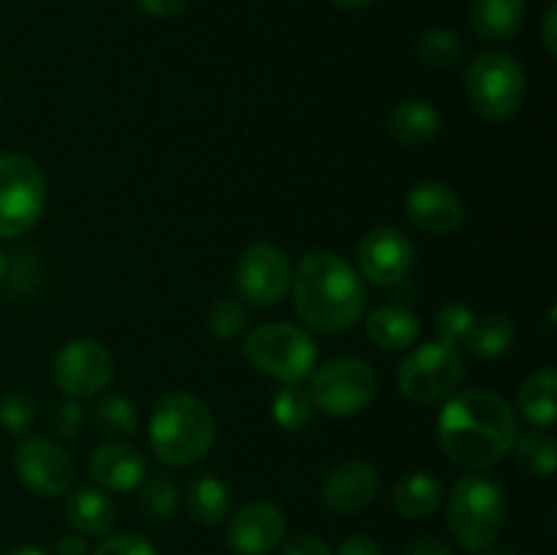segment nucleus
<instances>
[{
	"instance_id": "nucleus-36",
	"label": "nucleus",
	"mask_w": 557,
	"mask_h": 555,
	"mask_svg": "<svg viewBox=\"0 0 557 555\" xmlns=\"http://www.w3.org/2000/svg\"><path fill=\"white\" fill-rule=\"evenodd\" d=\"M281 555H332V550L319 536H308L305 533V536H294L292 542H286Z\"/></svg>"
},
{
	"instance_id": "nucleus-34",
	"label": "nucleus",
	"mask_w": 557,
	"mask_h": 555,
	"mask_svg": "<svg viewBox=\"0 0 557 555\" xmlns=\"http://www.w3.org/2000/svg\"><path fill=\"white\" fill-rule=\"evenodd\" d=\"M82 422H85V414H82L79 403L74 400L54 403L47 414L49 430H52L54 435H60V439H74L82 430Z\"/></svg>"
},
{
	"instance_id": "nucleus-45",
	"label": "nucleus",
	"mask_w": 557,
	"mask_h": 555,
	"mask_svg": "<svg viewBox=\"0 0 557 555\" xmlns=\"http://www.w3.org/2000/svg\"><path fill=\"white\" fill-rule=\"evenodd\" d=\"M3 278H5V256L3 250H0V283H3Z\"/></svg>"
},
{
	"instance_id": "nucleus-38",
	"label": "nucleus",
	"mask_w": 557,
	"mask_h": 555,
	"mask_svg": "<svg viewBox=\"0 0 557 555\" xmlns=\"http://www.w3.org/2000/svg\"><path fill=\"white\" fill-rule=\"evenodd\" d=\"M337 555H386L375 539L370 536H351L341 544Z\"/></svg>"
},
{
	"instance_id": "nucleus-25",
	"label": "nucleus",
	"mask_w": 557,
	"mask_h": 555,
	"mask_svg": "<svg viewBox=\"0 0 557 555\" xmlns=\"http://www.w3.org/2000/svg\"><path fill=\"white\" fill-rule=\"evenodd\" d=\"M90 424L107 439L123 441L139 428V411H136L134 400H128V397L107 395L90 408Z\"/></svg>"
},
{
	"instance_id": "nucleus-28",
	"label": "nucleus",
	"mask_w": 557,
	"mask_h": 555,
	"mask_svg": "<svg viewBox=\"0 0 557 555\" xmlns=\"http://www.w3.org/2000/svg\"><path fill=\"white\" fill-rule=\"evenodd\" d=\"M313 397L299 384L281 386L272 397V419L288 433H299V430L308 428L313 422Z\"/></svg>"
},
{
	"instance_id": "nucleus-44",
	"label": "nucleus",
	"mask_w": 557,
	"mask_h": 555,
	"mask_svg": "<svg viewBox=\"0 0 557 555\" xmlns=\"http://www.w3.org/2000/svg\"><path fill=\"white\" fill-rule=\"evenodd\" d=\"M479 555H517V553H511V550H482Z\"/></svg>"
},
{
	"instance_id": "nucleus-29",
	"label": "nucleus",
	"mask_w": 557,
	"mask_h": 555,
	"mask_svg": "<svg viewBox=\"0 0 557 555\" xmlns=\"http://www.w3.org/2000/svg\"><path fill=\"white\" fill-rule=\"evenodd\" d=\"M417 58L428 69H451V65L466 58V47H462V38L455 30L433 27L417 41Z\"/></svg>"
},
{
	"instance_id": "nucleus-24",
	"label": "nucleus",
	"mask_w": 557,
	"mask_h": 555,
	"mask_svg": "<svg viewBox=\"0 0 557 555\" xmlns=\"http://www.w3.org/2000/svg\"><path fill=\"white\" fill-rule=\"evenodd\" d=\"M392 498H395L397 511H400L403 517L419 520V517H428L438 509L441 498H444V484H441L433 473L413 471L395 484Z\"/></svg>"
},
{
	"instance_id": "nucleus-22",
	"label": "nucleus",
	"mask_w": 557,
	"mask_h": 555,
	"mask_svg": "<svg viewBox=\"0 0 557 555\" xmlns=\"http://www.w3.org/2000/svg\"><path fill=\"white\" fill-rule=\"evenodd\" d=\"M520 411L533 428H549L557 419V373L553 368H539L522 381Z\"/></svg>"
},
{
	"instance_id": "nucleus-26",
	"label": "nucleus",
	"mask_w": 557,
	"mask_h": 555,
	"mask_svg": "<svg viewBox=\"0 0 557 555\" xmlns=\"http://www.w3.org/2000/svg\"><path fill=\"white\" fill-rule=\"evenodd\" d=\"M515 457L520 462V468L531 477H553L555 462H557V449L555 439L547 428H533L528 433H517L515 439Z\"/></svg>"
},
{
	"instance_id": "nucleus-6",
	"label": "nucleus",
	"mask_w": 557,
	"mask_h": 555,
	"mask_svg": "<svg viewBox=\"0 0 557 555\" xmlns=\"http://www.w3.org/2000/svg\"><path fill=\"white\" fill-rule=\"evenodd\" d=\"M245 357L261 373L283 384H299L313 373L319 348L313 337L299 326L261 324L245 337Z\"/></svg>"
},
{
	"instance_id": "nucleus-20",
	"label": "nucleus",
	"mask_w": 557,
	"mask_h": 555,
	"mask_svg": "<svg viewBox=\"0 0 557 555\" xmlns=\"http://www.w3.org/2000/svg\"><path fill=\"white\" fill-rule=\"evenodd\" d=\"M525 22V0H473L471 27L484 41H509Z\"/></svg>"
},
{
	"instance_id": "nucleus-7",
	"label": "nucleus",
	"mask_w": 557,
	"mask_h": 555,
	"mask_svg": "<svg viewBox=\"0 0 557 555\" xmlns=\"http://www.w3.org/2000/svg\"><path fill=\"white\" fill-rule=\"evenodd\" d=\"M47 205V180L36 161L20 152L0 156V237L30 232Z\"/></svg>"
},
{
	"instance_id": "nucleus-5",
	"label": "nucleus",
	"mask_w": 557,
	"mask_h": 555,
	"mask_svg": "<svg viewBox=\"0 0 557 555\" xmlns=\"http://www.w3.org/2000/svg\"><path fill=\"white\" fill-rule=\"evenodd\" d=\"M525 71L509 52H482L466 69V98L482 118H515L525 103Z\"/></svg>"
},
{
	"instance_id": "nucleus-30",
	"label": "nucleus",
	"mask_w": 557,
	"mask_h": 555,
	"mask_svg": "<svg viewBox=\"0 0 557 555\" xmlns=\"http://www.w3.org/2000/svg\"><path fill=\"white\" fill-rule=\"evenodd\" d=\"M136 490H139V509L152 520H163L177 511L180 490L169 473H150Z\"/></svg>"
},
{
	"instance_id": "nucleus-12",
	"label": "nucleus",
	"mask_w": 557,
	"mask_h": 555,
	"mask_svg": "<svg viewBox=\"0 0 557 555\" xmlns=\"http://www.w3.org/2000/svg\"><path fill=\"white\" fill-rule=\"evenodd\" d=\"M14 466L25 488L33 493L47 495H65L74 488L76 468L69 452L49 439H25L14 455Z\"/></svg>"
},
{
	"instance_id": "nucleus-43",
	"label": "nucleus",
	"mask_w": 557,
	"mask_h": 555,
	"mask_svg": "<svg viewBox=\"0 0 557 555\" xmlns=\"http://www.w3.org/2000/svg\"><path fill=\"white\" fill-rule=\"evenodd\" d=\"M5 555H47V553H44L41 547H33V544H22V547L9 550V553H5Z\"/></svg>"
},
{
	"instance_id": "nucleus-40",
	"label": "nucleus",
	"mask_w": 557,
	"mask_h": 555,
	"mask_svg": "<svg viewBox=\"0 0 557 555\" xmlns=\"http://www.w3.org/2000/svg\"><path fill=\"white\" fill-rule=\"evenodd\" d=\"M555 20H557V5L549 3L547 5V14H544L542 22V36H544V47H547L549 58L557 54V36H555Z\"/></svg>"
},
{
	"instance_id": "nucleus-17",
	"label": "nucleus",
	"mask_w": 557,
	"mask_h": 555,
	"mask_svg": "<svg viewBox=\"0 0 557 555\" xmlns=\"http://www.w3.org/2000/svg\"><path fill=\"white\" fill-rule=\"evenodd\" d=\"M90 473L101 488L114 490V493H131L147 477V460L136 446L109 441L92 452Z\"/></svg>"
},
{
	"instance_id": "nucleus-37",
	"label": "nucleus",
	"mask_w": 557,
	"mask_h": 555,
	"mask_svg": "<svg viewBox=\"0 0 557 555\" xmlns=\"http://www.w3.org/2000/svg\"><path fill=\"white\" fill-rule=\"evenodd\" d=\"M403 555H455L449 544L438 536H422L403 550Z\"/></svg>"
},
{
	"instance_id": "nucleus-32",
	"label": "nucleus",
	"mask_w": 557,
	"mask_h": 555,
	"mask_svg": "<svg viewBox=\"0 0 557 555\" xmlns=\"http://www.w3.org/2000/svg\"><path fill=\"white\" fill-rule=\"evenodd\" d=\"M473 324H476V316L471 308H466L462 303H446L444 308L435 316V332H438V341L446 346H466L468 337H471Z\"/></svg>"
},
{
	"instance_id": "nucleus-35",
	"label": "nucleus",
	"mask_w": 557,
	"mask_h": 555,
	"mask_svg": "<svg viewBox=\"0 0 557 555\" xmlns=\"http://www.w3.org/2000/svg\"><path fill=\"white\" fill-rule=\"evenodd\" d=\"M92 555H158V550L139 533H117L98 544Z\"/></svg>"
},
{
	"instance_id": "nucleus-19",
	"label": "nucleus",
	"mask_w": 557,
	"mask_h": 555,
	"mask_svg": "<svg viewBox=\"0 0 557 555\" xmlns=\"http://www.w3.org/2000/svg\"><path fill=\"white\" fill-rule=\"evenodd\" d=\"M65 520L76 533L101 536L114 528L117 509H114L112 498L103 495L101 490L76 488L69 490V498H65Z\"/></svg>"
},
{
	"instance_id": "nucleus-31",
	"label": "nucleus",
	"mask_w": 557,
	"mask_h": 555,
	"mask_svg": "<svg viewBox=\"0 0 557 555\" xmlns=\"http://www.w3.org/2000/svg\"><path fill=\"white\" fill-rule=\"evenodd\" d=\"M207 330L218 337V341H232L248 330V310L239 299L221 297L212 303L210 313H207Z\"/></svg>"
},
{
	"instance_id": "nucleus-39",
	"label": "nucleus",
	"mask_w": 557,
	"mask_h": 555,
	"mask_svg": "<svg viewBox=\"0 0 557 555\" xmlns=\"http://www.w3.org/2000/svg\"><path fill=\"white\" fill-rule=\"evenodd\" d=\"M136 3L150 16H174L188 5V0H136Z\"/></svg>"
},
{
	"instance_id": "nucleus-33",
	"label": "nucleus",
	"mask_w": 557,
	"mask_h": 555,
	"mask_svg": "<svg viewBox=\"0 0 557 555\" xmlns=\"http://www.w3.org/2000/svg\"><path fill=\"white\" fill-rule=\"evenodd\" d=\"M33 417H36V403L25 392H9L0 397V424L11 435H22L30 430Z\"/></svg>"
},
{
	"instance_id": "nucleus-3",
	"label": "nucleus",
	"mask_w": 557,
	"mask_h": 555,
	"mask_svg": "<svg viewBox=\"0 0 557 555\" xmlns=\"http://www.w3.org/2000/svg\"><path fill=\"white\" fill-rule=\"evenodd\" d=\"M215 444V417L201 397L172 392L150 417V449L169 466H194Z\"/></svg>"
},
{
	"instance_id": "nucleus-15",
	"label": "nucleus",
	"mask_w": 557,
	"mask_h": 555,
	"mask_svg": "<svg viewBox=\"0 0 557 555\" xmlns=\"http://www.w3.org/2000/svg\"><path fill=\"white\" fill-rule=\"evenodd\" d=\"M286 536V517L275 504L253 501L232 517L226 542L237 555H270Z\"/></svg>"
},
{
	"instance_id": "nucleus-23",
	"label": "nucleus",
	"mask_w": 557,
	"mask_h": 555,
	"mask_svg": "<svg viewBox=\"0 0 557 555\" xmlns=\"http://www.w3.org/2000/svg\"><path fill=\"white\" fill-rule=\"evenodd\" d=\"M185 506H188V515L194 522L207 528L218 526L228 515V509H232V490H228L223 479L205 473V477H196L188 484Z\"/></svg>"
},
{
	"instance_id": "nucleus-14",
	"label": "nucleus",
	"mask_w": 557,
	"mask_h": 555,
	"mask_svg": "<svg viewBox=\"0 0 557 555\" xmlns=\"http://www.w3.org/2000/svg\"><path fill=\"white\" fill-rule=\"evenodd\" d=\"M406 212L428 234H451L466 221V207L455 188L441 180H422L406 196Z\"/></svg>"
},
{
	"instance_id": "nucleus-13",
	"label": "nucleus",
	"mask_w": 557,
	"mask_h": 555,
	"mask_svg": "<svg viewBox=\"0 0 557 555\" xmlns=\"http://www.w3.org/2000/svg\"><path fill=\"white\" fill-rule=\"evenodd\" d=\"M359 272L370 283L395 286L408 278L413 267V245L400 229L375 226L357 245Z\"/></svg>"
},
{
	"instance_id": "nucleus-4",
	"label": "nucleus",
	"mask_w": 557,
	"mask_h": 555,
	"mask_svg": "<svg viewBox=\"0 0 557 555\" xmlns=\"http://www.w3.org/2000/svg\"><path fill=\"white\" fill-rule=\"evenodd\" d=\"M506 495L498 482L479 473L457 479L449 495V509H446V522H449L451 536L457 544L471 553L490 550L506 526Z\"/></svg>"
},
{
	"instance_id": "nucleus-27",
	"label": "nucleus",
	"mask_w": 557,
	"mask_h": 555,
	"mask_svg": "<svg viewBox=\"0 0 557 555\" xmlns=\"http://www.w3.org/2000/svg\"><path fill=\"white\" fill-rule=\"evenodd\" d=\"M517 326L506 313H487L484 319H476L471 337L466 346L479 357H504L515 346Z\"/></svg>"
},
{
	"instance_id": "nucleus-1",
	"label": "nucleus",
	"mask_w": 557,
	"mask_h": 555,
	"mask_svg": "<svg viewBox=\"0 0 557 555\" xmlns=\"http://www.w3.org/2000/svg\"><path fill=\"white\" fill-rule=\"evenodd\" d=\"M517 433L515 408L487 390L455 392L438 414L441 449L468 471H484L504 460Z\"/></svg>"
},
{
	"instance_id": "nucleus-8",
	"label": "nucleus",
	"mask_w": 557,
	"mask_h": 555,
	"mask_svg": "<svg viewBox=\"0 0 557 555\" xmlns=\"http://www.w3.org/2000/svg\"><path fill=\"white\" fill-rule=\"evenodd\" d=\"M379 390V375L370 362L357 357H335L310 373V397L330 417H354Z\"/></svg>"
},
{
	"instance_id": "nucleus-9",
	"label": "nucleus",
	"mask_w": 557,
	"mask_h": 555,
	"mask_svg": "<svg viewBox=\"0 0 557 555\" xmlns=\"http://www.w3.org/2000/svg\"><path fill=\"white\" fill-rule=\"evenodd\" d=\"M466 365L455 346L433 341L413 348L397 370V384L413 403H438L455 395L460 386Z\"/></svg>"
},
{
	"instance_id": "nucleus-41",
	"label": "nucleus",
	"mask_w": 557,
	"mask_h": 555,
	"mask_svg": "<svg viewBox=\"0 0 557 555\" xmlns=\"http://www.w3.org/2000/svg\"><path fill=\"white\" fill-rule=\"evenodd\" d=\"M54 555H87L85 539L76 536V533H69V536H60L58 544H54Z\"/></svg>"
},
{
	"instance_id": "nucleus-42",
	"label": "nucleus",
	"mask_w": 557,
	"mask_h": 555,
	"mask_svg": "<svg viewBox=\"0 0 557 555\" xmlns=\"http://www.w3.org/2000/svg\"><path fill=\"white\" fill-rule=\"evenodd\" d=\"M332 5H337V9H364V5L375 3V0H330Z\"/></svg>"
},
{
	"instance_id": "nucleus-10",
	"label": "nucleus",
	"mask_w": 557,
	"mask_h": 555,
	"mask_svg": "<svg viewBox=\"0 0 557 555\" xmlns=\"http://www.w3.org/2000/svg\"><path fill=\"white\" fill-rule=\"evenodd\" d=\"M294 267L288 256L272 243H253L234 264V283L245 303L253 308H272L292 292Z\"/></svg>"
},
{
	"instance_id": "nucleus-11",
	"label": "nucleus",
	"mask_w": 557,
	"mask_h": 555,
	"mask_svg": "<svg viewBox=\"0 0 557 555\" xmlns=\"http://www.w3.org/2000/svg\"><path fill=\"white\" fill-rule=\"evenodd\" d=\"M54 384L69 397H96L114 375V359L101 341L74 337L52 359Z\"/></svg>"
},
{
	"instance_id": "nucleus-2",
	"label": "nucleus",
	"mask_w": 557,
	"mask_h": 555,
	"mask_svg": "<svg viewBox=\"0 0 557 555\" xmlns=\"http://www.w3.org/2000/svg\"><path fill=\"white\" fill-rule=\"evenodd\" d=\"M294 308L299 319L324 335L348 330L368 310V288L359 272L332 250H313L292 275Z\"/></svg>"
},
{
	"instance_id": "nucleus-21",
	"label": "nucleus",
	"mask_w": 557,
	"mask_h": 555,
	"mask_svg": "<svg viewBox=\"0 0 557 555\" xmlns=\"http://www.w3.org/2000/svg\"><path fill=\"white\" fill-rule=\"evenodd\" d=\"M422 335V324L417 316L403 305H384L368 316V337L386 351L411 348Z\"/></svg>"
},
{
	"instance_id": "nucleus-16",
	"label": "nucleus",
	"mask_w": 557,
	"mask_h": 555,
	"mask_svg": "<svg viewBox=\"0 0 557 555\" xmlns=\"http://www.w3.org/2000/svg\"><path fill=\"white\" fill-rule=\"evenodd\" d=\"M379 488L381 477L375 466H370L368 460H346L326 471L324 482H321V501L332 511L354 515L373 504Z\"/></svg>"
},
{
	"instance_id": "nucleus-18",
	"label": "nucleus",
	"mask_w": 557,
	"mask_h": 555,
	"mask_svg": "<svg viewBox=\"0 0 557 555\" xmlns=\"http://www.w3.org/2000/svg\"><path fill=\"white\" fill-rule=\"evenodd\" d=\"M438 109L422 98H408V101L395 103L386 114V131L392 139L403 147H428L441 136Z\"/></svg>"
}]
</instances>
